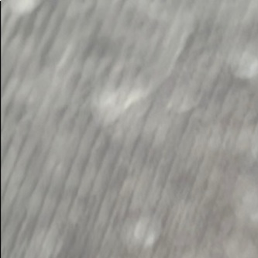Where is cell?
Returning <instances> with one entry per match:
<instances>
[{
	"instance_id": "cell-1",
	"label": "cell",
	"mask_w": 258,
	"mask_h": 258,
	"mask_svg": "<svg viewBox=\"0 0 258 258\" xmlns=\"http://www.w3.org/2000/svg\"><path fill=\"white\" fill-rule=\"evenodd\" d=\"M119 189V188L116 184L109 185L102 197L94 225L92 226L87 240L86 255L88 258L92 257L93 255L96 254L100 246L101 242L110 222Z\"/></svg>"
},
{
	"instance_id": "cell-2",
	"label": "cell",
	"mask_w": 258,
	"mask_h": 258,
	"mask_svg": "<svg viewBox=\"0 0 258 258\" xmlns=\"http://www.w3.org/2000/svg\"><path fill=\"white\" fill-rule=\"evenodd\" d=\"M152 172L149 168L144 170L140 174L133 193L128 213H140L142 210L152 184Z\"/></svg>"
},
{
	"instance_id": "cell-3",
	"label": "cell",
	"mask_w": 258,
	"mask_h": 258,
	"mask_svg": "<svg viewBox=\"0 0 258 258\" xmlns=\"http://www.w3.org/2000/svg\"><path fill=\"white\" fill-rule=\"evenodd\" d=\"M151 217H152V213H147V212L140 213L132 239L126 247V251L129 254L138 256L141 252L148 228H149Z\"/></svg>"
},
{
	"instance_id": "cell-4",
	"label": "cell",
	"mask_w": 258,
	"mask_h": 258,
	"mask_svg": "<svg viewBox=\"0 0 258 258\" xmlns=\"http://www.w3.org/2000/svg\"><path fill=\"white\" fill-rule=\"evenodd\" d=\"M61 194L47 190L34 228L47 229L52 221Z\"/></svg>"
},
{
	"instance_id": "cell-5",
	"label": "cell",
	"mask_w": 258,
	"mask_h": 258,
	"mask_svg": "<svg viewBox=\"0 0 258 258\" xmlns=\"http://www.w3.org/2000/svg\"><path fill=\"white\" fill-rule=\"evenodd\" d=\"M240 208V212L248 216L252 222H258V189L253 184H246Z\"/></svg>"
},
{
	"instance_id": "cell-6",
	"label": "cell",
	"mask_w": 258,
	"mask_h": 258,
	"mask_svg": "<svg viewBox=\"0 0 258 258\" xmlns=\"http://www.w3.org/2000/svg\"><path fill=\"white\" fill-rule=\"evenodd\" d=\"M235 74L241 79H251L258 75V57L250 50L243 51Z\"/></svg>"
},
{
	"instance_id": "cell-7",
	"label": "cell",
	"mask_w": 258,
	"mask_h": 258,
	"mask_svg": "<svg viewBox=\"0 0 258 258\" xmlns=\"http://www.w3.org/2000/svg\"><path fill=\"white\" fill-rule=\"evenodd\" d=\"M86 200H81V199L77 198L76 196H75L72 206H71L70 210H69L67 223H66L62 232L60 233V236H62L64 238L67 240L68 235L79 226L82 216H83L85 211H86Z\"/></svg>"
},
{
	"instance_id": "cell-8",
	"label": "cell",
	"mask_w": 258,
	"mask_h": 258,
	"mask_svg": "<svg viewBox=\"0 0 258 258\" xmlns=\"http://www.w3.org/2000/svg\"><path fill=\"white\" fill-rule=\"evenodd\" d=\"M139 214L140 213H128V216H126L121 224L118 242L125 250H126V247L132 239Z\"/></svg>"
},
{
	"instance_id": "cell-9",
	"label": "cell",
	"mask_w": 258,
	"mask_h": 258,
	"mask_svg": "<svg viewBox=\"0 0 258 258\" xmlns=\"http://www.w3.org/2000/svg\"><path fill=\"white\" fill-rule=\"evenodd\" d=\"M47 230L45 228H34L23 258L38 257Z\"/></svg>"
},
{
	"instance_id": "cell-10",
	"label": "cell",
	"mask_w": 258,
	"mask_h": 258,
	"mask_svg": "<svg viewBox=\"0 0 258 258\" xmlns=\"http://www.w3.org/2000/svg\"><path fill=\"white\" fill-rule=\"evenodd\" d=\"M250 241L241 238L240 236H233L226 243V255L228 258H244Z\"/></svg>"
},
{
	"instance_id": "cell-11",
	"label": "cell",
	"mask_w": 258,
	"mask_h": 258,
	"mask_svg": "<svg viewBox=\"0 0 258 258\" xmlns=\"http://www.w3.org/2000/svg\"><path fill=\"white\" fill-rule=\"evenodd\" d=\"M253 132V126L250 125L242 128L236 141V149L240 151H243L250 146Z\"/></svg>"
},
{
	"instance_id": "cell-12",
	"label": "cell",
	"mask_w": 258,
	"mask_h": 258,
	"mask_svg": "<svg viewBox=\"0 0 258 258\" xmlns=\"http://www.w3.org/2000/svg\"><path fill=\"white\" fill-rule=\"evenodd\" d=\"M222 135H223V131H222L221 125H216L213 128V132L211 133L209 138L208 146L210 149L216 150L220 147L222 141Z\"/></svg>"
},
{
	"instance_id": "cell-13",
	"label": "cell",
	"mask_w": 258,
	"mask_h": 258,
	"mask_svg": "<svg viewBox=\"0 0 258 258\" xmlns=\"http://www.w3.org/2000/svg\"><path fill=\"white\" fill-rule=\"evenodd\" d=\"M208 140L207 133H201L195 141V145L192 150L193 154H196L197 156L200 155L202 151L204 149L206 143L208 144Z\"/></svg>"
},
{
	"instance_id": "cell-14",
	"label": "cell",
	"mask_w": 258,
	"mask_h": 258,
	"mask_svg": "<svg viewBox=\"0 0 258 258\" xmlns=\"http://www.w3.org/2000/svg\"><path fill=\"white\" fill-rule=\"evenodd\" d=\"M250 150L253 158H256L258 156V123L253 129V135H252L251 144H250Z\"/></svg>"
},
{
	"instance_id": "cell-15",
	"label": "cell",
	"mask_w": 258,
	"mask_h": 258,
	"mask_svg": "<svg viewBox=\"0 0 258 258\" xmlns=\"http://www.w3.org/2000/svg\"><path fill=\"white\" fill-rule=\"evenodd\" d=\"M234 93H231L229 95L228 98L225 101L224 106L223 107V112L225 114H227L230 111L232 110V108L233 107L235 102H236V99H235Z\"/></svg>"
},
{
	"instance_id": "cell-16",
	"label": "cell",
	"mask_w": 258,
	"mask_h": 258,
	"mask_svg": "<svg viewBox=\"0 0 258 258\" xmlns=\"http://www.w3.org/2000/svg\"><path fill=\"white\" fill-rule=\"evenodd\" d=\"M123 250H125V249L117 241V243H116V246H115L114 250H113L109 258H122V253Z\"/></svg>"
},
{
	"instance_id": "cell-17",
	"label": "cell",
	"mask_w": 258,
	"mask_h": 258,
	"mask_svg": "<svg viewBox=\"0 0 258 258\" xmlns=\"http://www.w3.org/2000/svg\"><path fill=\"white\" fill-rule=\"evenodd\" d=\"M152 256V250L141 249V252L138 254V258H151Z\"/></svg>"
},
{
	"instance_id": "cell-18",
	"label": "cell",
	"mask_w": 258,
	"mask_h": 258,
	"mask_svg": "<svg viewBox=\"0 0 258 258\" xmlns=\"http://www.w3.org/2000/svg\"><path fill=\"white\" fill-rule=\"evenodd\" d=\"M164 257V250L162 248L158 249L156 252L153 254L151 258H163Z\"/></svg>"
},
{
	"instance_id": "cell-19",
	"label": "cell",
	"mask_w": 258,
	"mask_h": 258,
	"mask_svg": "<svg viewBox=\"0 0 258 258\" xmlns=\"http://www.w3.org/2000/svg\"><path fill=\"white\" fill-rule=\"evenodd\" d=\"M196 258H206L204 256H203V254H200V255H198V256H197V257Z\"/></svg>"
}]
</instances>
